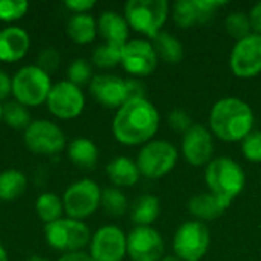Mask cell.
Segmentation results:
<instances>
[{
    "label": "cell",
    "instance_id": "4fadbf2b",
    "mask_svg": "<svg viewBox=\"0 0 261 261\" xmlns=\"http://www.w3.org/2000/svg\"><path fill=\"white\" fill-rule=\"evenodd\" d=\"M89 254L93 261H122L127 255V236L121 228L106 225L92 236Z\"/></svg>",
    "mask_w": 261,
    "mask_h": 261
},
{
    "label": "cell",
    "instance_id": "e0dca14e",
    "mask_svg": "<svg viewBox=\"0 0 261 261\" xmlns=\"http://www.w3.org/2000/svg\"><path fill=\"white\" fill-rule=\"evenodd\" d=\"M89 90L95 101L109 109H119L128 101L127 80L116 75H95L89 84Z\"/></svg>",
    "mask_w": 261,
    "mask_h": 261
},
{
    "label": "cell",
    "instance_id": "ffe728a7",
    "mask_svg": "<svg viewBox=\"0 0 261 261\" xmlns=\"http://www.w3.org/2000/svg\"><path fill=\"white\" fill-rule=\"evenodd\" d=\"M229 206L213 193H200L190 199L188 211L199 222H210L222 217Z\"/></svg>",
    "mask_w": 261,
    "mask_h": 261
},
{
    "label": "cell",
    "instance_id": "ee69618b",
    "mask_svg": "<svg viewBox=\"0 0 261 261\" xmlns=\"http://www.w3.org/2000/svg\"><path fill=\"white\" fill-rule=\"evenodd\" d=\"M23 261H49L46 260V258H43V257H40V255H32V257H29V258H26V260Z\"/></svg>",
    "mask_w": 261,
    "mask_h": 261
},
{
    "label": "cell",
    "instance_id": "ac0fdd59",
    "mask_svg": "<svg viewBox=\"0 0 261 261\" xmlns=\"http://www.w3.org/2000/svg\"><path fill=\"white\" fill-rule=\"evenodd\" d=\"M31 46L29 34L20 26H8L0 31V61L15 63L21 60Z\"/></svg>",
    "mask_w": 261,
    "mask_h": 261
},
{
    "label": "cell",
    "instance_id": "9c48e42d",
    "mask_svg": "<svg viewBox=\"0 0 261 261\" xmlns=\"http://www.w3.org/2000/svg\"><path fill=\"white\" fill-rule=\"evenodd\" d=\"M211 234L203 222L191 220L179 226L173 239V249L179 260L200 261L210 249Z\"/></svg>",
    "mask_w": 261,
    "mask_h": 261
},
{
    "label": "cell",
    "instance_id": "f1b7e54d",
    "mask_svg": "<svg viewBox=\"0 0 261 261\" xmlns=\"http://www.w3.org/2000/svg\"><path fill=\"white\" fill-rule=\"evenodd\" d=\"M2 121L6 122V125L15 128V130H26L29 127L31 121V113L28 107L23 104L14 101H8L3 104L2 109Z\"/></svg>",
    "mask_w": 261,
    "mask_h": 261
},
{
    "label": "cell",
    "instance_id": "d4e9b609",
    "mask_svg": "<svg viewBox=\"0 0 261 261\" xmlns=\"http://www.w3.org/2000/svg\"><path fill=\"white\" fill-rule=\"evenodd\" d=\"M161 214V200L153 194H142L132 208V220L136 226H151Z\"/></svg>",
    "mask_w": 261,
    "mask_h": 261
},
{
    "label": "cell",
    "instance_id": "b9f144b4",
    "mask_svg": "<svg viewBox=\"0 0 261 261\" xmlns=\"http://www.w3.org/2000/svg\"><path fill=\"white\" fill-rule=\"evenodd\" d=\"M58 261H93V258L90 257L89 252L86 251H76V252H67L63 254Z\"/></svg>",
    "mask_w": 261,
    "mask_h": 261
},
{
    "label": "cell",
    "instance_id": "277c9868",
    "mask_svg": "<svg viewBox=\"0 0 261 261\" xmlns=\"http://www.w3.org/2000/svg\"><path fill=\"white\" fill-rule=\"evenodd\" d=\"M167 0H130L124 6V17L132 29L147 37L159 34L168 18Z\"/></svg>",
    "mask_w": 261,
    "mask_h": 261
},
{
    "label": "cell",
    "instance_id": "8992f818",
    "mask_svg": "<svg viewBox=\"0 0 261 261\" xmlns=\"http://www.w3.org/2000/svg\"><path fill=\"white\" fill-rule=\"evenodd\" d=\"M177 159L179 151L174 144L165 139H153L141 147L136 165L141 176L147 179H161L173 171Z\"/></svg>",
    "mask_w": 261,
    "mask_h": 261
},
{
    "label": "cell",
    "instance_id": "4dcf8cb0",
    "mask_svg": "<svg viewBox=\"0 0 261 261\" xmlns=\"http://www.w3.org/2000/svg\"><path fill=\"white\" fill-rule=\"evenodd\" d=\"M101 206L104 208V211L113 217H119L122 216L127 208H128V200L125 197V194L116 188V187H112V188H106L102 190V194H101Z\"/></svg>",
    "mask_w": 261,
    "mask_h": 261
},
{
    "label": "cell",
    "instance_id": "cb8c5ba5",
    "mask_svg": "<svg viewBox=\"0 0 261 261\" xmlns=\"http://www.w3.org/2000/svg\"><path fill=\"white\" fill-rule=\"evenodd\" d=\"M151 44L158 54V58H162L170 64H177L184 58V46L171 32L161 31L151 38Z\"/></svg>",
    "mask_w": 261,
    "mask_h": 261
},
{
    "label": "cell",
    "instance_id": "83f0119b",
    "mask_svg": "<svg viewBox=\"0 0 261 261\" xmlns=\"http://www.w3.org/2000/svg\"><path fill=\"white\" fill-rule=\"evenodd\" d=\"M173 20L179 28H193L200 23V9L197 0H179L171 8Z\"/></svg>",
    "mask_w": 261,
    "mask_h": 261
},
{
    "label": "cell",
    "instance_id": "f35d334b",
    "mask_svg": "<svg viewBox=\"0 0 261 261\" xmlns=\"http://www.w3.org/2000/svg\"><path fill=\"white\" fill-rule=\"evenodd\" d=\"M66 8L75 14H87V11H90L96 2L95 0H66L64 2Z\"/></svg>",
    "mask_w": 261,
    "mask_h": 261
},
{
    "label": "cell",
    "instance_id": "2e32d148",
    "mask_svg": "<svg viewBox=\"0 0 261 261\" xmlns=\"http://www.w3.org/2000/svg\"><path fill=\"white\" fill-rule=\"evenodd\" d=\"M214 142L211 130L205 125L193 124L182 136V154L193 167L208 165L213 161Z\"/></svg>",
    "mask_w": 261,
    "mask_h": 261
},
{
    "label": "cell",
    "instance_id": "60d3db41",
    "mask_svg": "<svg viewBox=\"0 0 261 261\" xmlns=\"http://www.w3.org/2000/svg\"><path fill=\"white\" fill-rule=\"evenodd\" d=\"M249 15V20H251V26H252V31L255 34H261V2L255 3L251 9V12L248 14Z\"/></svg>",
    "mask_w": 261,
    "mask_h": 261
},
{
    "label": "cell",
    "instance_id": "bcb514c9",
    "mask_svg": "<svg viewBox=\"0 0 261 261\" xmlns=\"http://www.w3.org/2000/svg\"><path fill=\"white\" fill-rule=\"evenodd\" d=\"M2 109H3V104L0 102V122H2Z\"/></svg>",
    "mask_w": 261,
    "mask_h": 261
},
{
    "label": "cell",
    "instance_id": "74e56055",
    "mask_svg": "<svg viewBox=\"0 0 261 261\" xmlns=\"http://www.w3.org/2000/svg\"><path fill=\"white\" fill-rule=\"evenodd\" d=\"M197 3L200 9V23H208L214 17L216 11L220 6L226 5V2H220V0H197Z\"/></svg>",
    "mask_w": 261,
    "mask_h": 261
},
{
    "label": "cell",
    "instance_id": "6da1fadb",
    "mask_svg": "<svg viewBox=\"0 0 261 261\" xmlns=\"http://www.w3.org/2000/svg\"><path fill=\"white\" fill-rule=\"evenodd\" d=\"M159 121V112L154 104L147 98H136L116 110L112 132L116 141L124 145H145L153 141Z\"/></svg>",
    "mask_w": 261,
    "mask_h": 261
},
{
    "label": "cell",
    "instance_id": "8fae6325",
    "mask_svg": "<svg viewBox=\"0 0 261 261\" xmlns=\"http://www.w3.org/2000/svg\"><path fill=\"white\" fill-rule=\"evenodd\" d=\"M46 106L54 116L60 119H73L83 113L86 98L81 87L64 80L52 86Z\"/></svg>",
    "mask_w": 261,
    "mask_h": 261
},
{
    "label": "cell",
    "instance_id": "836d02e7",
    "mask_svg": "<svg viewBox=\"0 0 261 261\" xmlns=\"http://www.w3.org/2000/svg\"><path fill=\"white\" fill-rule=\"evenodd\" d=\"M29 3L26 0H0V21L12 23L26 15Z\"/></svg>",
    "mask_w": 261,
    "mask_h": 261
},
{
    "label": "cell",
    "instance_id": "7bdbcfd3",
    "mask_svg": "<svg viewBox=\"0 0 261 261\" xmlns=\"http://www.w3.org/2000/svg\"><path fill=\"white\" fill-rule=\"evenodd\" d=\"M0 261H9L8 252H6V249L3 248V245H2V243H0Z\"/></svg>",
    "mask_w": 261,
    "mask_h": 261
},
{
    "label": "cell",
    "instance_id": "603a6c76",
    "mask_svg": "<svg viewBox=\"0 0 261 261\" xmlns=\"http://www.w3.org/2000/svg\"><path fill=\"white\" fill-rule=\"evenodd\" d=\"M69 159L80 168H93L98 162V147L87 138H76L67 145Z\"/></svg>",
    "mask_w": 261,
    "mask_h": 261
},
{
    "label": "cell",
    "instance_id": "4316f807",
    "mask_svg": "<svg viewBox=\"0 0 261 261\" xmlns=\"http://www.w3.org/2000/svg\"><path fill=\"white\" fill-rule=\"evenodd\" d=\"M35 213L38 219L46 225L54 223L60 220L64 213L63 199H60V196L55 193H43L35 200Z\"/></svg>",
    "mask_w": 261,
    "mask_h": 261
},
{
    "label": "cell",
    "instance_id": "f6af8a7d",
    "mask_svg": "<svg viewBox=\"0 0 261 261\" xmlns=\"http://www.w3.org/2000/svg\"><path fill=\"white\" fill-rule=\"evenodd\" d=\"M161 261H182V260H179L176 255H170V257H164Z\"/></svg>",
    "mask_w": 261,
    "mask_h": 261
},
{
    "label": "cell",
    "instance_id": "52a82bcc",
    "mask_svg": "<svg viewBox=\"0 0 261 261\" xmlns=\"http://www.w3.org/2000/svg\"><path fill=\"white\" fill-rule=\"evenodd\" d=\"M44 237L52 249L67 254L83 251L90 243L92 234L84 222L61 217L44 226Z\"/></svg>",
    "mask_w": 261,
    "mask_h": 261
},
{
    "label": "cell",
    "instance_id": "7c38bea8",
    "mask_svg": "<svg viewBox=\"0 0 261 261\" xmlns=\"http://www.w3.org/2000/svg\"><path fill=\"white\" fill-rule=\"evenodd\" d=\"M229 66L239 78H254L261 73V34H249L237 40L229 57Z\"/></svg>",
    "mask_w": 261,
    "mask_h": 261
},
{
    "label": "cell",
    "instance_id": "5bb4252c",
    "mask_svg": "<svg viewBox=\"0 0 261 261\" xmlns=\"http://www.w3.org/2000/svg\"><path fill=\"white\" fill-rule=\"evenodd\" d=\"M164 251V239L151 226H136L127 236V255L132 261H161Z\"/></svg>",
    "mask_w": 261,
    "mask_h": 261
},
{
    "label": "cell",
    "instance_id": "7a4b0ae2",
    "mask_svg": "<svg viewBox=\"0 0 261 261\" xmlns=\"http://www.w3.org/2000/svg\"><path fill=\"white\" fill-rule=\"evenodd\" d=\"M254 112L240 98L219 99L210 112V128L222 141H243L254 130Z\"/></svg>",
    "mask_w": 261,
    "mask_h": 261
},
{
    "label": "cell",
    "instance_id": "d590c367",
    "mask_svg": "<svg viewBox=\"0 0 261 261\" xmlns=\"http://www.w3.org/2000/svg\"><path fill=\"white\" fill-rule=\"evenodd\" d=\"M60 61H61V55L55 47H46L38 54L37 58V67H40L41 70H44L47 75L54 73L58 67H60Z\"/></svg>",
    "mask_w": 261,
    "mask_h": 261
},
{
    "label": "cell",
    "instance_id": "3957f363",
    "mask_svg": "<svg viewBox=\"0 0 261 261\" xmlns=\"http://www.w3.org/2000/svg\"><path fill=\"white\" fill-rule=\"evenodd\" d=\"M208 191L223 200L228 206L243 191L246 176L243 168L231 158L220 156L213 159L205 170Z\"/></svg>",
    "mask_w": 261,
    "mask_h": 261
},
{
    "label": "cell",
    "instance_id": "8d00e7d4",
    "mask_svg": "<svg viewBox=\"0 0 261 261\" xmlns=\"http://www.w3.org/2000/svg\"><path fill=\"white\" fill-rule=\"evenodd\" d=\"M168 125L174 130V132H180L185 133L191 125V118L190 115L184 110V109H174L170 112L168 115Z\"/></svg>",
    "mask_w": 261,
    "mask_h": 261
},
{
    "label": "cell",
    "instance_id": "d6a6232c",
    "mask_svg": "<svg viewBox=\"0 0 261 261\" xmlns=\"http://www.w3.org/2000/svg\"><path fill=\"white\" fill-rule=\"evenodd\" d=\"M93 78L92 73V66L89 64L87 60L84 58H76L70 63L69 69H67V81H70L72 84L81 87L84 84H90Z\"/></svg>",
    "mask_w": 261,
    "mask_h": 261
},
{
    "label": "cell",
    "instance_id": "d6986e66",
    "mask_svg": "<svg viewBox=\"0 0 261 261\" xmlns=\"http://www.w3.org/2000/svg\"><path fill=\"white\" fill-rule=\"evenodd\" d=\"M98 32L104 43L125 46L130 35V26L124 15L115 11H104L98 18Z\"/></svg>",
    "mask_w": 261,
    "mask_h": 261
},
{
    "label": "cell",
    "instance_id": "9a60e30c",
    "mask_svg": "<svg viewBox=\"0 0 261 261\" xmlns=\"http://www.w3.org/2000/svg\"><path fill=\"white\" fill-rule=\"evenodd\" d=\"M158 54L151 41L135 38L128 40L122 49L121 64L133 76H148L158 67Z\"/></svg>",
    "mask_w": 261,
    "mask_h": 261
},
{
    "label": "cell",
    "instance_id": "44dd1931",
    "mask_svg": "<svg viewBox=\"0 0 261 261\" xmlns=\"http://www.w3.org/2000/svg\"><path fill=\"white\" fill-rule=\"evenodd\" d=\"M107 176L116 188H128L138 184L141 173L136 161L127 156H118L107 164Z\"/></svg>",
    "mask_w": 261,
    "mask_h": 261
},
{
    "label": "cell",
    "instance_id": "484cf974",
    "mask_svg": "<svg viewBox=\"0 0 261 261\" xmlns=\"http://www.w3.org/2000/svg\"><path fill=\"white\" fill-rule=\"evenodd\" d=\"M28 187L26 176L18 170H5L0 173V200L11 202L18 199Z\"/></svg>",
    "mask_w": 261,
    "mask_h": 261
},
{
    "label": "cell",
    "instance_id": "1f68e13d",
    "mask_svg": "<svg viewBox=\"0 0 261 261\" xmlns=\"http://www.w3.org/2000/svg\"><path fill=\"white\" fill-rule=\"evenodd\" d=\"M225 26H226V31L229 32V35L234 37L236 40H242V38L248 37L249 34H252L249 15L242 11L231 12L225 20Z\"/></svg>",
    "mask_w": 261,
    "mask_h": 261
},
{
    "label": "cell",
    "instance_id": "5b68a950",
    "mask_svg": "<svg viewBox=\"0 0 261 261\" xmlns=\"http://www.w3.org/2000/svg\"><path fill=\"white\" fill-rule=\"evenodd\" d=\"M50 75L35 64L24 66L12 76V96L24 107H37L47 101L52 89Z\"/></svg>",
    "mask_w": 261,
    "mask_h": 261
},
{
    "label": "cell",
    "instance_id": "7402d4cb",
    "mask_svg": "<svg viewBox=\"0 0 261 261\" xmlns=\"http://www.w3.org/2000/svg\"><path fill=\"white\" fill-rule=\"evenodd\" d=\"M98 34V21L90 14H73L67 23V35L76 44H89Z\"/></svg>",
    "mask_w": 261,
    "mask_h": 261
},
{
    "label": "cell",
    "instance_id": "e575fe53",
    "mask_svg": "<svg viewBox=\"0 0 261 261\" xmlns=\"http://www.w3.org/2000/svg\"><path fill=\"white\" fill-rule=\"evenodd\" d=\"M242 153L249 162H261V130H252L242 141Z\"/></svg>",
    "mask_w": 261,
    "mask_h": 261
},
{
    "label": "cell",
    "instance_id": "ba28073f",
    "mask_svg": "<svg viewBox=\"0 0 261 261\" xmlns=\"http://www.w3.org/2000/svg\"><path fill=\"white\" fill-rule=\"evenodd\" d=\"M102 190L92 179H80L73 182L63 194L64 213L69 219L84 220L101 206Z\"/></svg>",
    "mask_w": 261,
    "mask_h": 261
},
{
    "label": "cell",
    "instance_id": "30bf717a",
    "mask_svg": "<svg viewBox=\"0 0 261 261\" xmlns=\"http://www.w3.org/2000/svg\"><path fill=\"white\" fill-rule=\"evenodd\" d=\"M23 142L26 148L35 154H57L66 148L63 130L47 119L32 121L24 130Z\"/></svg>",
    "mask_w": 261,
    "mask_h": 261
},
{
    "label": "cell",
    "instance_id": "f546056e",
    "mask_svg": "<svg viewBox=\"0 0 261 261\" xmlns=\"http://www.w3.org/2000/svg\"><path fill=\"white\" fill-rule=\"evenodd\" d=\"M122 49L124 46H119V44H112V43L99 44L92 54V61L99 69H112L121 64Z\"/></svg>",
    "mask_w": 261,
    "mask_h": 261
},
{
    "label": "cell",
    "instance_id": "ab89813d",
    "mask_svg": "<svg viewBox=\"0 0 261 261\" xmlns=\"http://www.w3.org/2000/svg\"><path fill=\"white\" fill-rule=\"evenodd\" d=\"M12 93V78L3 70H0V101L6 99Z\"/></svg>",
    "mask_w": 261,
    "mask_h": 261
}]
</instances>
